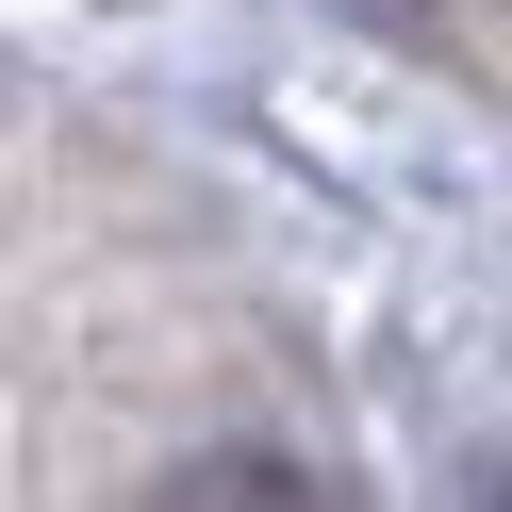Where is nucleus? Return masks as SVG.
Listing matches in <instances>:
<instances>
[{"label": "nucleus", "instance_id": "1", "mask_svg": "<svg viewBox=\"0 0 512 512\" xmlns=\"http://www.w3.org/2000/svg\"><path fill=\"white\" fill-rule=\"evenodd\" d=\"M149 512H331V496H314V463H281V446H199Z\"/></svg>", "mask_w": 512, "mask_h": 512}]
</instances>
